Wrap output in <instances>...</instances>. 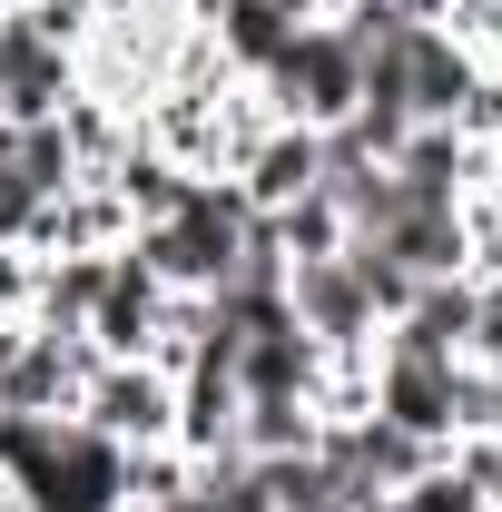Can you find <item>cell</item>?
<instances>
[{
  "label": "cell",
  "instance_id": "1",
  "mask_svg": "<svg viewBox=\"0 0 502 512\" xmlns=\"http://www.w3.org/2000/svg\"><path fill=\"white\" fill-rule=\"evenodd\" d=\"M306 306H315L325 325H355V316H365V286H355V276H335V266H315V276H306Z\"/></svg>",
  "mask_w": 502,
  "mask_h": 512
}]
</instances>
